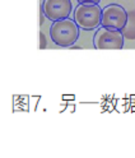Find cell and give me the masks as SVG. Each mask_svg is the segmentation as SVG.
<instances>
[{
    "label": "cell",
    "instance_id": "obj_9",
    "mask_svg": "<svg viewBox=\"0 0 135 158\" xmlns=\"http://www.w3.org/2000/svg\"><path fill=\"white\" fill-rule=\"evenodd\" d=\"M45 18H46V15H45L43 10H42V9H40V24H43Z\"/></svg>",
    "mask_w": 135,
    "mask_h": 158
},
{
    "label": "cell",
    "instance_id": "obj_6",
    "mask_svg": "<svg viewBox=\"0 0 135 158\" xmlns=\"http://www.w3.org/2000/svg\"><path fill=\"white\" fill-rule=\"evenodd\" d=\"M121 32L125 38L135 40V10L128 12V22L125 27L121 29Z\"/></svg>",
    "mask_w": 135,
    "mask_h": 158
},
{
    "label": "cell",
    "instance_id": "obj_5",
    "mask_svg": "<svg viewBox=\"0 0 135 158\" xmlns=\"http://www.w3.org/2000/svg\"><path fill=\"white\" fill-rule=\"evenodd\" d=\"M46 19L51 22L69 18L73 12L72 0H43L41 4Z\"/></svg>",
    "mask_w": 135,
    "mask_h": 158
},
{
    "label": "cell",
    "instance_id": "obj_7",
    "mask_svg": "<svg viewBox=\"0 0 135 158\" xmlns=\"http://www.w3.org/2000/svg\"><path fill=\"white\" fill-rule=\"evenodd\" d=\"M40 38H41V45H40V47L43 50V48L47 47V40H46V36H45L43 32H40Z\"/></svg>",
    "mask_w": 135,
    "mask_h": 158
},
{
    "label": "cell",
    "instance_id": "obj_3",
    "mask_svg": "<svg viewBox=\"0 0 135 158\" xmlns=\"http://www.w3.org/2000/svg\"><path fill=\"white\" fill-rule=\"evenodd\" d=\"M125 37L120 29L98 27L93 36V46L97 50H121Z\"/></svg>",
    "mask_w": 135,
    "mask_h": 158
},
{
    "label": "cell",
    "instance_id": "obj_1",
    "mask_svg": "<svg viewBox=\"0 0 135 158\" xmlns=\"http://www.w3.org/2000/svg\"><path fill=\"white\" fill-rule=\"evenodd\" d=\"M80 28L74 19H60L52 22L50 27V37L52 42L60 47H72L78 41Z\"/></svg>",
    "mask_w": 135,
    "mask_h": 158
},
{
    "label": "cell",
    "instance_id": "obj_2",
    "mask_svg": "<svg viewBox=\"0 0 135 158\" xmlns=\"http://www.w3.org/2000/svg\"><path fill=\"white\" fill-rule=\"evenodd\" d=\"M74 21L84 31L97 29L102 22V8L100 4H78L74 9Z\"/></svg>",
    "mask_w": 135,
    "mask_h": 158
},
{
    "label": "cell",
    "instance_id": "obj_4",
    "mask_svg": "<svg viewBox=\"0 0 135 158\" xmlns=\"http://www.w3.org/2000/svg\"><path fill=\"white\" fill-rule=\"evenodd\" d=\"M128 22V10L120 4H107L102 8L101 26L111 29H121Z\"/></svg>",
    "mask_w": 135,
    "mask_h": 158
},
{
    "label": "cell",
    "instance_id": "obj_8",
    "mask_svg": "<svg viewBox=\"0 0 135 158\" xmlns=\"http://www.w3.org/2000/svg\"><path fill=\"white\" fill-rule=\"evenodd\" d=\"M78 4H100L101 0H76Z\"/></svg>",
    "mask_w": 135,
    "mask_h": 158
}]
</instances>
